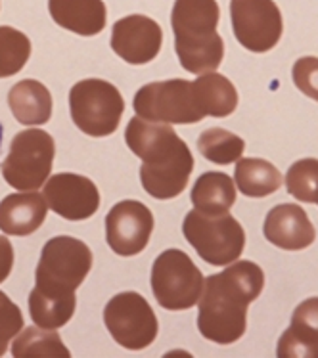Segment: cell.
I'll return each instance as SVG.
<instances>
[{
  "instance_id": "cell-1",
  "label": "cell",
  "mask_w": 318,
  "mask_h": 358,
  "mask_svg": "<svg viewBox=\"0 0 318 358\" xmlns=\"http://www.w3.org/2000/svg\"><path fill=\"white\" fill-rule=\"evenodd\" d=\"M92 268V251L82 240L58 236L45 243L37 264V284L29 293V313L38 328L58 329L75 315V292Z\"/></svg>"
},
{
  "instance_id": "cell-4",
  "label": "cell",
  "mask_w": 318,
  "mask_h": 358,
  "mask_svg": "<svg viewBox=\"0 0 318 358\" xmlns=\"http://www.w3.org/2000/svg\"><path fill=\"white\" fill-rule=\"evenodd\" d=\"M219 20L217 0H175L171 25L178 62L186 71L211 73L222 64L224 43L217 33Z\"/></svg>"
},
{
  "instance_id": "cell-30",
  "label": "cell",
  "mask_w": 318,
  "mask_h": 358,
  "mask_svg": "<svg viewBox=\"0 0 318 358\" xmlns=\"http://www.w3.org/2000/svg\"><path fill=\"white\" fill-rule=\"evenodd\" d=\"M2 136H4V127L0 123V146H2Z\"/></svg>"
},
{
  "instance_id": "cell-20",
  "label": "cell",
  "mask_w": 318,
  "mask_h": 358,
  "mask_svg": "<svg viewBox=\"0 0 318 358\" xmlns=\"http://www.w3.org/2000/svg\"><path fill=\"white\" fill-rule=\"evenodd\" d=\"M190 198L194 207L201 213H229L230 207L236 203V182L226 173L209 171L196 180Z\"/></svg>"
},
{
  "instance_id": "cell-25",
  "label": "cell",
  "mask_w": 318,
  "mask_h": 358,
  "mask_svg": "<svg viewBox=\"0 0 318 358\" xmlns=\"http://www.w3.org/2000/svg\"><path fill=\"white\" fill-rule=\"evenodd\" d=\"M31 56V41L22 31L0 25V79L20 73Z\"/></svg>"
},
{
  "instance_id": "cell-27",
  "label": "cell",
  "mask_w": 318,
  "mask_h": 358,
  "mask_svg": "<svg viewBox=\"0 0 318 358\" xmlns=\"http://www.w3.org/2000/svg\"><path fill=\"white\" fill-rule=\"evenodd\" d=\"M23 329L22 308L0 292V357L6 352L8 343Z\"/></svg>"
},
{
  "instance_id": "cell-13",
  "label": "cell",
  "mask_w": 318,
  "mask_h": 358,
  "mask_svg": "<svg viewBox=\"0 0 318 358\" xmlns=\"http://www.w3.org/2000/svg\"><path fill=\"white\" fill-rule=\"evenodd\" d=\"M45 199L56 215L67 220L90 219L100 207V192L90 178L58 173L45 184Z\"/></svg>"
},
{
  "instance_id": "cell-8",
  "label": "cell",
  "mask_w": 318,
  "mask_h": 358,
  "mask_svg": "<svg viewBox=\"0 0 318 358\" xmlns=\"http://www.w3.org/2000/svg\"><path fill=\"white\" fill-rule=\"evenodd\" d=\"M54 155L56 144L46 131L29 129L17 132L2 163V176L15 190L37 192L52 173Z\"/></svg>"
},
{
  "instance_id": "cell-3",
  "label": "cell",
  "mask_w": 318,
  "mask_h": 358,
  "mask_svg": "<svg viewBox=\"0 0 318 358\" xmlns=\"http://www.w3.org/2000/svg\"><path fill=\"white\" fill-rule=\"evenodd\" d=\"M125 142L142 159V188L152 198L173 199L186 190L194 171V155L169 124L136 115L129 121Z\"/></svg>"
},
{
  "instance_id": "cell-10",
  "label": "cell",
  "mask_w": 318,
  "mask_h": 358,
  "mask_svg": "<svg viewBox=\"0 0 318 358\" xmlns=\"http://www.w3.org/2000/svg\"><path fill=\"white\" fill-rule=\"evenodd\" d=\"M104 322L115 343L129 351L150 347L159 331L156 313L136 292H123L111 297L104 308Z\"/></svg>"
},
{
  "instance_id": "cell-15",
  "label": "cell",
  "mask_w": 318,
  "mask_h": 358,
  "mask_svg": "<svg viewBox=\"0 0 318 358\" xmlns=\"http://www.w3.org/2000/svg\"><path fill=\"white\" fill-rule=\"evenodd\" d=\"M263 232L273 245L286 251L307 249L317 238V230L307 213L296 203H282L270 209Z\"/></svg>"
},
{
  "instance_id": "cell-22",
  "label": "cell",
  "mask_w": 318,
  "mask_h": 358,
  "mask_svg": "<svg viewBox=\"0 0 318 358\" xmlns=\"http://www.w3.org/2000/svg\"><path fill=\"white\" fill-rule=\"evenodd\" d=\"M208 117H229L238 108L236 87L224 75L201 73L194 80Z\"/></svg>"
},
{
  "instance_id": "cell-12",
  "label": "cell",
  "mask_w": 318,
  "mask_h": 358,
  "mask_svg": "<svg viewBox=\"0 0 318 358\" xmlns=\"http://www.w3.org/2000/svg\"><path fill=\"white\" fill-rule=\"evenodd\" d=\"M154 232V215L148 207L134 199L113 205L106 217V240L113 253L134 257L148 245Z\"/></svg>"
},
{
  "instance_id": "cell-19",
  "label": "cell",
  "mask_w": 318,
  "mask_h": 358,
  "mask_svg": "<svg viewBox=\"0 0 318 358\" xmlns=\"http://www.w3.org/2000/svg\"><path fill=\"white\" fill-rule=\"evenodd\" d=\"M8 106L22 124H45L52 117V94L35 79H25L10 88Z\"/></svg>"
},
{
  "instance_id": "cell-11",
  "label": "cell",
  "mask_w": 318,
  "mask_h": 358,
  "mask_svg": "<svg viewBox=\"0 0 318 358\" xmlns=\"http://www.w3.org/2000/svg\"><path fill=\"white\" fill-rule=\"evenodd\" d=\"M234 37L245 50H273L282 38L284 22L274 0H230Z\"/></svg>"
},
{
  "instance_id": "cell-2",
  "label": "cell",
  "mask_w": 318,
  "mask_h": 358,
  "mask_svg": "<svg viewBox=\"0 0 318 358\" xmlns=\"http://www.w3.org/2000/svg\"><path fill=\"white\" fill-rule=\"evenodd\" d=\"M265 287V272L252 261H234L226 271L205 280L198 329L209 341L236 343L247 328V307Z\"/></svg>"
},
{
  "instance_id": "cell-31",
  "label": "cell",
  "mask_w": 318,
  "mask_h": 358,
  "mask_svg": "<svg viewBox=\"0 0 318 358\" xmlns=\"http://www.w3.org/2000/svg\"><path fill=\"white\" fill-rule=\"evenodd\" d=\"M317 203H318V199H317Z\"/></svg>"
},
{
  "instance_id": "cell-6",
  "label": "cell",
  "mask_w": 318,
  "mask_h": 358,
  "mask_svg": "<svg viewBox=\"0 0 318 358\" xmlns=\"http://www.w3.org/2000/svg\"><path fill=\"white\" fill-rule=\"evenodd\" d=\"M182 232L186 241L211 266L234 263L244 253V228L229 213L209 215L194 209L185 217Z\"/></svg>"
},
{
  "instance_id": "cell-9",
  "label": "cell",
  "mask_w": 318,
  "mask_h": 358,
  "mask_svg": "<svg viewBox=\"0 0 318 358\" xmlns=\"http://www.w3.org/2000/svg\"><path fill=\"white\" fill-rule=\"evenodd\" d=\"M205 278L180 249H167L152 266V292L165 310H188L203 292Z\"/></svg>"
},
{
  "instance_id": "cell-28",
  "label": "cell",
  "mask_w": 318,
  "mask_h": 358,
  "mask_svg": "<svg viewBox=\"0 0 318 358\" xmlns=\"http://www.w3.org/2000/svg\"><path fill=\"white\" fill-rule=\"evenodd\" d=\"M291 77H294L296 87L305 96L318 102V58L305 56V58L297 59L291 69Z\"/></svg>"
},
{
  "instance_id": "cell-17",
  "label": "cell",
  "mask_w": 318,
  "mask_h": 358,
  "mask_svg": "<svg viewBox=\"0 0 318 358\" xmlns=\"http://www.w3.org/2000/svg\"><path fill=\"white\" fill-rule=\"evenodd\" d=\"M46 199L38 192L10 194L0 201V230L8 236H31L46 219Z\"/></svg>"
},
{
  "instance_id": "cell-21",
  "label": "cell",
  "mask_w": 318,
  "mask_h": 358,
  "mask_svg": "<svg viewBox=\"0 0 318 358\" xmlns=\"http://www.w3.org/2000/svg\"><path fill=\"white\" fill-rule=\"evenodd\" d=\"M238 190L247 198H265L282 188V175L270 161L259 157L238 159L234 171Z\"/></svg>"
},
{
  "instance_id": "cell-5",
  "label": "cell",
  "mask_w": 318,
  "mask_h": 358,
  "mask_svg": "<svg viewBox=\"0 0 318 358\" xmlns=\"http://www.w3.org/2000/svg\"><path fill=\"white\" fill-rule=\"evenodd\" d=\"M134 111L146 121L165 124H194L208 117L196 83L185 79L157 80L134 96Z\"/></svg>"
},
{
  "instance_id": "cell-14",
  "label": "cell",
  "mask_w": 318,
  "mask_h": 358,
  "mask_svg": "<svg viewBox=\"0 0 318 358\" xmlns=\"http://www.w3.org/2000/svg\"><path fill=\"white\" fill-rule=\"evenodd\" d=\"M163 29L148 15L133 14L113 23L111 50L131 66H144L161 50Z\"/></svg>"
},
{
  "instance_id": "cell-26",
  "label": "cell",
  "mask_w": 318,
  "mask_h": 358,
  "mask_svg": "<svg viewBox=\"0 0 318 358\" xmlns=\"http://www.w3.org/2000/svg\"><path fill=\"white\" fill-rule=\"evenodd\" d=\"M286 188L289 196H294L305 203H317L318 199V159L307 157L299 159L289 167L286 175Z\"/></svg>"
},
{
  "instance_id": "cell-16",
  "label": "cell",
  "mask_w": 318,
  "mask_h": 358,
  "mask_svg": "<svg viewBox=\"0 0 318 358\" xmlns=\"http://www.w3.org/2000/svg\"><path fill=\"white\" fill-rule=\"evenodd\" d=\"M278 358H318V297L303 301L294 310L291 326L282 334Z\"/></svg>"
},
{
  "instance_id": "cell-7",
  "label": "cell",
  "mask_w": 318,
  "mask_h": 358,
  "mask_svg": "<svg viewBox=\"0 0 318 358\" xmlns=\"http://www.w3.org/2000/svg\"><path fill=\"white\" fill-rule=\"evenodd\" d=\"M69 111L79 131L104 138L117 131L125 100L108 80L85 79L73 85L69 92Z\"/></svg>"
},
{
  "instance_id": "cell-24",
  "label": "cell",
  "mask_w": 318,
  "mask_h": 358,
  "mask_svg": "<svg viewBox=\"0 0 318 358\" xmlns=\"http://www.w3.org/2000/svg\"><path fill=\"white\" fill-rule=\"evenodd\" d=\"M244 138H240L238 134L226 131V129H219V127L203 131L198 138L200 154L217 165L236 163L244 154Z\"/></svg>"
},
{
  "instance_id": "cell-18",
  "label": "cell",
  "mask_w": 318,
  "mask_h": 358,
  "mask_svg": "<svg viewBox=\"0 0 318 358\" xmlns=\"http://www.w3.org/2000/svg\"><path fill=\"white\" fill-rule=\"evenodd\" d=\"M48 12L59 27L82 37L102 33L108 22L104 0H48Z\"/></svg>"
},
{
  "instance_id": "cell-23",
  "label": "cell",
  "mask_w": 318,
  "mask_h": 358,
  "mask_svg": "<svg viewBox=\"0 0 318 358\" xmlns=\"http://www.w3.org/2000/svg\"><path fill=\"white\" fill-rule=\"evenodd\" d=\"M12 355L15 358H69L67 349L56 329L38 328L37 324L25 328L15 336L12 345Z\"/></svg>"
},
{
  "instance_id": "cell-29",
  "label": "cell",
  "mask_w": 318,
  "mask_h": 358,
  "mask_svg": "<svg viewBox=\"0 0 318 358\" xmlns=\"http://www.w3.org/2000/svg\"><path fill=\"white\" fill-rule=\"evenodd\" d=\"M14 266V248L6 236H0V284L10 276Z\"/></svg>"
}]
</instances>
